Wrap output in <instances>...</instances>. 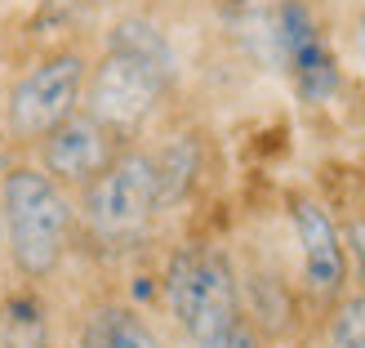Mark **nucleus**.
<instances>
[{
	"label": "nucleus",
	"instance_id": "423d86ee",
	"mask_svg": "<svg viewBox=\"0 0 365 348\" xmlns=\"http://www.w3.org/2000/svg\"><path fill=\"white\" fill-rule=\"evenodd\" d=\"M285 224H289V242H294L299 290L321 313L352 290V254H348V237H343V219L312 188H294L285 197Z\"/></svg>",
	"mask_w": 365,
	"mask_h": 348
},
{
	"label": "nucleus",
	"instance_id": "7ed1b4c3",
	"mask_svg": "<svg viewBox=\"0 0 365 348\" xmlns=\"http://www.w3.org/2000/svg\"><path fill=\"white\" fill-rule=\"evenodd\" d=\"M76 219L81 242L98 254H130L152 242V232L165 219V197H160V170L148 139L125 143L112 166L76 192Z\"/></svg>",
	"mask_w": 365,
	"mask_h": 348
},
{
	"label": "nucleus",
	"instance_id": "4468645a",
	"mask_svg": "<svg viewBox=\"0 0 365 348\" xmlns=\"http://www.w3.org/2000/svg\"><path fill=\"white\" fill-rule=\"evenodd\" d=\"M343 45L356 63H365V0H348V14H343Z\"/></svg>",
	"mask_w": 365,
	"mask_h": 348
},
{
	"label": "nucleus",
	"instance_id": "1a4fd4ad",
	"mask_svg": "<svg viewBox=\"0 0 365 348\" xmlns=\"http://www.w3.org/2000/svg\"><path fill=\"white\" fill-rule=\"evenodd\" d=\"M71 348H170V339L138 304L120 295H98L81 304L76 326H71Z\"/></svg>",
	"mask_w": 365,
	"mask_h": 348
},
{
	"label": "nucleus",
	"instance_id": "f8f14e48",
	"mask_svg": "<svg viewBox=\"0 0 365 348\" xmlns=\"http://www.w3.org/2000/svg\"><path fill=\"white\" fill-rule=\"evenodd\" d=\"M200 348H267V335H263V326L254 322L250 313L236 322V326H227L223 335H214V339H205Z\"/></svg>",
	"mask_w": 365,
	"mask_h": 348
},
{
	"label": "nucleus",
	"instance_id": "6e6552de",
	"mask_svg": "<svg viewBox=\"0 0 365 348\" xmlns=\"http://www.w3.org/2000/svg\"><path fill=\"white\" fill-rule=\"evenodd\" d=\"M120 148H125V143L107 130L98 116H89L81 107V112H71L67 121L53 125L41 143H31L27 152H31L36 166H41L49 179H58L67 192H81V188H89V183L112 166Z\"/></svg>",
	"mask_w": 365,
	"mask_h": 348
},
{
	"label": "nucleus",
	"instance_id": "9d476101",
	"mask_svg": "<svg viewBox=\"0 0 365 348\" xmlns=\"http://www.w3.org/2000/svg\"><path fill=\"white\" fill-rule=\"evenodd\" d=\"M0 348H58L49 299L41 286L14 282L0 290Z\"/></svg>",
	"mask_w": 365,
	"mask_h": 348
},
{
	"label": "nucleus",
	"instance_id": "0eeeda50",
	"mask_svg": "<svg viewBox=\"0 0 365 348\" xmlns=\"http://www.w3.org/2000/svg\"><path fill=\"white\" fill-rule=\"evenodd\" d=\"M267 41L277 63L285 67V76L294 81V89L307 103H325L339 89V59L330 49L321 18L312 14L307 0H277L267 14Z\"/></svg>",
	"mask_w": 365,
	"mask_h": 348
},
{
	"label": "nucleus",
	"instance_id": "2eb2a0df",
	"mask_svg": "<svg viewBox=\"0 0 365 348\" xmlns=\"http://www.w3.org/2000/svg\"><path fill=\"white\" fill-rule=\"evenodd\" d=\"M5 272H9L5 268V232H0V277H5Z\"/></svg>",
	"mask_w": 365,
	"mask_h": 348
},
{
	"label": "nucleus",
	"instance_id": "39448f33",
	"mask_svg": "<svg viewBox=\"0 0 365 348\" xmlns=\"http://www.w3.org/2000/svg\"><path fill=\"white\" fill-rule=\"evenodd\" d=\"M89 59L94 49L85 41H53L9 81V89L0 94V130L14 148H31L58 121L81 112Z\"/></svg>",
	"mask_w": 365,
	"mask_h": 348
},
{
	"label": "nucleus",
	"instance_id": "9b49d317",
	"mask_svg": "<svg viewBox=\"0 0 365 348\" xmlns=\"http://www.w3.org/2000/svg\"><path fill=\"white\" fill-rule=\"evenodd\" d=\"M321 348H365V290H348L321 308Z\"/></svg>",
	"mask_w": 365,
	"mask_h": 348
},
{
	"label": "nucleus",
	"instance_id": "f03ea898",
	"mask_svg": "<svg viewBox=\"0 0 365 348\" xmlns=\"http://www.w3.org/2000/svg\"><path fill=\"white\" fill-rule=\"evenodd\" d=\"M0 232H5L9 277L49 290V282H58L81 242L76 192L49 179L31 156L5 161L0 166Z\"/></svg>",
	"mask_w": 365,
	"mask_h": 348
},
{
	"label": "nucleus",
	"instance_id": "f257e3e1",
	"mask_svg": "<svg viewBox=\"0 0 365 348\" xmlns=\"http://www.w3.org/2000/svg\"><path fill=\"white\" fill-rule=\"evenodd\" d=\"M182 81L174 36L152 14H120L107 23L103 45L89 59L81 107L98 116L120 143H143L160 130Z\"/></svg>",
	"mask_w": 365,
	"mask_h": 348
},
{
	"label": "nucleus",
	"instance_id": "ddd939ff",
	"mask_svg": "<svg viewBox=\"0 0 365 348\" xmlns=\"http://www.w3.org/2000/svg\"><path fill=\"white\" fill-rule=\"evenodd\" d=\"M343 237H348V254H352V286L365 290V210H352L343 219Z\"/></svg>",
	"mask_w": 365,
	"mask_h": 348
},
{
	"label": "nucleus",
	"instance_id": "20e7f679",
	"mask_svg": "<svg viewBox=\"0 0 365 348\" xmlns=\"http://www.w3.org/2000/svg\"><path fill=\"white\" fill-rule=\"evenodd\" d=\"M160 304L187 348H200L205 339L223 335L227 326H236L250 313L241 272H236L232 254L214 242H182L165 254Z\"/></svg>",
	"mask_w": 365,
	"mask_h": 348
}]
</instances>
